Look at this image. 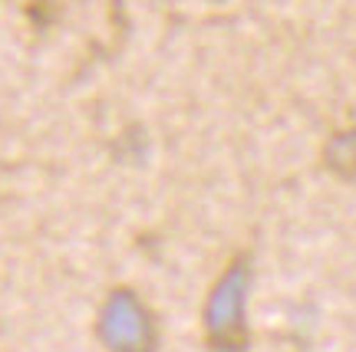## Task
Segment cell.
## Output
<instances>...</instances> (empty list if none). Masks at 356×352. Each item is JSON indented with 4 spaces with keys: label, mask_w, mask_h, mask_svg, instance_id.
I'll return each mask as SVG.
<instances>
[{
    "label": "cell",
    "mask_w": 356,
    "mask_h": 352,
    "mask_svg": "<svg viewBox=\"0 0 356 352\" xmlns=\"http://www.w3.org/2000/svg\"><path fill=\"white\" fill-rule=\"evenodd\" d=\"M254 283V257L251 251L231 253V260L215 277L202 310V329L208 352H248L251 326H248V293Z\"/></svg>",
    "instance_id": "obj_1"
},
{
    "label": "cell",
    "mask_w": 356,
    "mask_h": 352,
    "mask_svg": "<svg viewBox=\"0 0 356 352\" xmlns=\"http://www.w3.org/2000/svg\"><path fill=\"white\" fill-rule=\"evenodd\" d=\"M323 162L337 178L356 181V128H343L327 139L323 145Z\"/></svg>",
    "instance_id": "obj_3"
},
{
    "label": "cell",
    "mask_w": 356,
    "mask_h": 352,
    "mask_svg": "<svg viewBox=\"0 0 356 352\" xmlns=\"http://www.w3.org/2000/svg\"><path fill=\"white\" fill-rule=\"evenodd\" d=\"M96 336L109 352H155L159 349V316L136 290L115 287L102 303Z\"/></svg>",
    "instance_id": "obj_2"
}]
</instances>
